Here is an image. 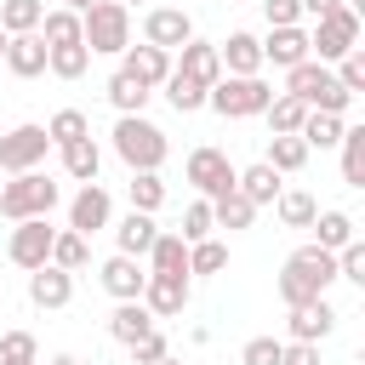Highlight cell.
I'll return each instance as SVG.
<instances>
[{
	"mask_svg": "<svg viewBox=\"0 0 365 365\" xmlns=\"http://www.w3.org/2000/svg\"><path fill=\"white\" fill-rule=\"evenodd\" d=\"M114 222V200H108V188L103 182H80V194L68 200V228L74 234H97V228H108Z\"/></svg>",
	"mask_w": 365,
	"mask_h": 365,
	"instance_id": "4fadbf2b",
	"label": "cell"
},
{
	"mask_svg": "<svg viewBox=\"0 0 365 365\" xmlns=\"http://www.w3.org/2000/svg\"><path fill=\"white\" fill-rule=\"evenodd\" d=\"M348 240H359V228H354V217H348V211H336V205H331V211H319V217H314V245H319V251H342Z\"/></svg>",
	"mask_w": 365,
	"mask_h": 365,
	"instance_id": "4316f807",
	"label": "cell"
},
{
	"mask_svg": "<svg viewBox=\"0 0 365 365\" xmlns=\"http://www.w3.org/2000/svg\"><path fill=\"white\" fill-rule=\"evenodd\" d=\"M217 63L222 74H262V40L251 29H234L228 40H217Z\"/></svg>",
	"mask_w": 365,
	"mask_h": 365,
	"instance_id": "2e32d148",
	"label": "cell"
},
{
	"mask_svg": "<svg viewBox=\"0 0 365 365\" xmlns=\"http://www.w3.org/2000/svg\"><path fill=\"white\" fill-rule=\"evenodd\" d=\"M97 285L114 297V302H137L143 297V285H148V268L137 262V257H103V268H97Z\"/></svg>",
	"mask_w": 365,
	"mask_h": 365,
	"instance_id": "5bb4252c",
	"label": "cell"
},
{
	"mask_svg": "<svg viewBox=\"0 0 365 365\" xmlns=\"http://www.w3.org/2000/svg\"><path fill=\"white\" fill-rule=\"evenodd\" d=\"M91 6H97V0H63V11H74V17H86Z\"/></svg>",
	"mask_w": 365,
	"mask_h": 365,
	"instance_id": "816d5d0a",
	"label": "cell"
},
{
	"mask_svg": "<svg viewBox=\"0 0 365 365\" xmlns=\"http://www.w3.org/2000/svg\"><path fill=\"white\" fill-rule=\"evenodd\" d=\"M262 165H274L279 177H285V171H302V165H308V143H302V137H268Z\"/></svg>",
	"mask_w": 365,
	"mask_h": 365,
	"instance_id": "f35d334b",
	"label": "cell"
},
{
	"mask_svg": "<svg viewBox=\"0 0 365 365\" xmlns=\"http://www.w3.org/2000/svg\"><path fill=\"white\" fill-rule=\"evenodd\" d=\"M160 91H165V103H171L177 114H194V108H205V86H194V80H188V74H177V68L165 74V86H160Z\"/></svg>",
	"mask_w": 365,
	"mask_h": 365,
	"instance_id": "ab89813d",
	"label": "cell"
},
{
	"mask_svg": "<svg viewBox=\"0 0 365 365\" xmlns=\"http://www.w3.org/2000/svg\"><path fill=\"white\" fill-rule=\"evenodd\" d=\"M17 80H40L46 74V40L40 34H6V57H0Z\"/></svg>",
	"mask_w": 365,
	"mask_h": 365,
	"instance_id": "d6986e66",
	"label": "cell"
},
{
	"mask_svg": "<svg viewBox=\"0 0 365 365\" xmlns=\"http://www.w3.org/2000/svg\"><path fill=\"white\" fill-rule=\"evenodd\" d=\"M274 103V86L262 74H222L211 91H205V108H217L222 120H251Z\"/></svg>",
	"mask_w": 365,
	"mask_h": 365,
	"instance_id": "277c9868",
	"label": "cell"
},
{
	"mask_svg": "<svg viewBox=\"0 0 365 365\" xmlns=\"http://www.w3.org/2000/svg\"><path fill=\"white\" fill-rule=\"evenodd\" d=\"M148 274H188V245L171 234V228H160V240L148 245ZM194 279V274H188Z\"/></svg>",
	"mask_w": 365,
	"mask_h": 365,
	"instance_id": "f1b7e54d",
	"label": "cell"
},
{
	"mask_svg": "<svg viewBox=\"0 0 365 365\" xmlns=\"http://www.w3.org/2000/svg\"><path fill=\"white\" fill-rule=\"evenodd\" d=\"M154 365H182V359H177V354H165V359H154Z\"/></svg>",
	"mask_w": 365,
	"mask_h": 365,
	"instance_id": "db71d44e",
	"label": "cell"
},
{
	"mask_svg": "<svg viewBox=\"0 0 365 365\" xmlns=\"http://www.w3.org/2000/svg\"><path fill=\"white\" fill-rule=\"evenodd\" d=\"M228 268V245L211 234V240H200V245H188V274H200V279H211V274H222Z\"/></svg>",
	"mask_w": 365,
	"mask_h": 365,
	"instance_id": "b9f144b4",
	"label": "cell"
},
{
	"mask_svg": "<svg viewBox=\"0 0 365 365\" xmlns=\"http://www.w3.org/2000/svg\"><path fill=\"white\" fill-rule=\"evenodd\" d=\"M103 91H108V103H114V114H143V108H148V97H154V91H148V86H143L137 74H125V68H114Z\"/></svg>",
	"mask_w": 365,
	"mask_h": 365,
	"instance_id": "603a6c76",
	"label": "cell"
},
{
	"mask_svg": "<svg viewBox=\"0 0 365 365\" xmlns=\"http://www.w3.org/2000/svg\"><path fill=\"white\" fill-rule=\"evenodd\" d=\"M274 217H279L285 228H314V217H319V200H314L308 188H279V200H274Z\"/></svg>",
	"mask_w": 365,
	"mask_h": 365,
	"instance_id": "484cf974",
	"label": "cell"
},
{
	"mask_svg": "<svg viewBox=\"0 0 365 365\" xmlns=\"http://www.w3.org/2000/svg\"><path fill=\"white\" fill-rule=\"evenodd\" d=\"M51 365H91V359H80V354H51Z\"/></svg>",
	"mask_w": 365,
	"mask_h": 365,
	"instance_id": "f5cc1de1",
	"label": "cell"
},
{
	"mask_svg": "<svg viewBox=\"0 0 365 365\" xmlns=\"http://www.w3.org/2000/svg\"><path fill=\"white\" fill-rule=\"evenodd\" d=\"M331 285H336V251H319L314 240L297 245V251L285 257V268H279V302H285V308L314 302V297H325Z\"/></svg>",
	"mask_w": 365,
	"mask_h": 365,
	"instance_id": "6da1fadb",
	"label": "cell"
},
{
	"mask_svg": "<svg viewBox=\"0 0 365 365\" xmlns=\"http://www.w3.org/2000/svg\"><path fill=\"white\" fill-rule=\"evenodd\" d=\"M108 143H114V154L125 160V171H160V165H165V154H171L165 131H160L148 114H120Z\"/></svg>",
	"mask_w": 365,
	"mask_h": 365,
	"instance_id": "7a4b0ae2",
	"label": "cell"
},
{
	"mask_svg": "<svg viewBox=\"0 0 365 365\" xmlns=\"http://www.w3.org/2000/svg\"><path fill=\"white\" fill-rule=\"evenodd\" d=\"M40 40H46V51L51 46H80V17L74 11H63V6H51L46 17H40V29H34Z\"/></svg>",
	"mask_w": 365,
	"mask_h": 365,
	"instance_id": "836d02e7",
	"label": "cell"
},
{
	"mask_svg": "<svg viewBox=\"0 0 365 365\" xmlns=\"http://www.w3.org/2000/svg\"><path fill=\"white\" fill-rule=\"evenodd\" d=\"M46 148H51V137H46V125H40V120H23V125H11V131L0 137V171H6V177H23V171H40V160H46Z\"/></svg>",
	"mask_w": 365,
	"mask_h": 365,
	"instance_id": "9c48e42d",
	"label": "cell"
},
{
	"mask_svg": "<svg viewBox=\"0 0 365 365\" xmlns=\"http://www.w3.org/2000/svg\"><path fill=\"white\" fill-rule=\"evenodd\" d=\"M51 217H29V222H11V234H6V262L11 268H23V274H34V268H46L51 262Z\"/></svg>",
	"mask_w": 365,
	"mask_h": 365,
	"instance_id": "ba28073f",
	"label": "cell"
},
{
	"mask_svg": "<svg viewBox=\"0 0 365 365\" xmlns=\"http://www.w3.org/2000/svg\"><path fill=\"white\" fill-rule=\"evenodd\" d=\"M0 365H34V359H0Z\"/></svg>",
	"mask_w": 365,
	"mask_h": 365,
	"instance_id": "11a10c76",
	"label": "cell"
},
{
	"mask_svg": "<svg viewBox=\"0 0 365 365\" xmlns=\"http://www.w3.org/2000/svg\"><path fill=\"white\" fill-rule=\"evenodd\" d=\"M120 6H125V11H131V6H137V0H120Z\"/></svg>",
	"mask_w": 365,
	"mask_h": 365,
	"instance_id": "9f6ffc18",
	"label": "cell"
},
{
	"mask_svg": "<svg viewBox=\"0 0 365 365\" xmlns=\"http://www.w3.org/2000/svg\"><path fill=\"white\" fill-rule=\"evenodd\" d=\"M348 51H359V11L336 6V11L314 17V29H308V57L331 68V63H336V57H348Z\"/></svg>",
	"mask_w": 365,
	"mask_h": 365,
	"instance_id": "8992f818",
	"label": "cell"
},
{
	"mask_svg": "<svg viewBox=\"0 0 365 365\" xmlns=\"http://www.w3.org/2000/svg\"><path fill=\"white\" fill-rule=\"evenodd\" d=\"M46 137H51V148H68V143L91 137V120H86L80 108H57V114L46 120Z\"/></svg>",
	"mask_w": 365,
	"mask_h": 365,
	"instance_id": "74e56055",
	"label": "cell"
},
{
	"mask_svg": "<svg viewBox=\"0 0 365 365\" xmlns=\"http://www.w3.org/2000/svg\"><path fill=\"white\" fill-rule=\"evenodd\" d=\"M297 68V63H308V29L297 23V29H268V40H262V68Z\"/></svg>",
	"mask_w": 365,
	"mask_h": 365,
	"instance_id": "ac0fdd59",
	"label": "cell"
},
{
	"mask_svg": "<svg viewBox=\"0 0 365 365\" xmlns=\"http://www.w3.org/2000/svg\"><path fill=\"white\" fill-rule=\"evenodd\" d=\"M262 120H268V137H297V131H302V120H308V103H297V97L274 91V103L262 108Z\"/></svg>",
	"mask_w": 365,
	"mask_h": 365,
	"instance_id": "d4e9b609",
	"label": "cell"
},
{
	"mask_svg": "<svg viewBox=\"0 0 365 365\" xmlns=\"http://www.w3.org/2000/svg\"><path fill=\"white\" fill-rule=\"evenodd\" d=\"M46 17V0H6L0 6V34H34Z\"/></svg>",
	"mask_w": 365,
	"mask_h": 365,
	"instance_id": "d590c367",
	"label": "cell"
},
{
	"mask_svg": "<svg viewBox=\"0 0 365 365\" xmlns=\"http://www.w3.org/2000/svg\"><path fill=\"white\" fill-rule=\"evenodd\" d=\"M182 177L194 182V194H200V200H222V194H234V177H240V165H234L222 148L200 143V148H188V165H182Z\"/></svg>",
	"mask_w": 365,
	"mask_h": 365,
	"instance_id": "52a82bcc",
	"label": "cell"
},
{
	"mask_svg": "<svg viewBox=\"0 0 365 365\" xmlns=\"http://www.w3.org/2000/svg\"><path fill=\"white\" fill-rule=\"evenodd\" d=\"M188 297H194V279L188 274H148V285H143V308L154 314V319H177L182 308H188Z\"/></svg>",
	"mask_w": 365,
	"mask_h": 365,
	"instance_id": "8fae6325",
	"label": "cell"
},
{
	"mask_svg": "<svg viewBox=\"0 0 365 365\" xmlns=\"http://www.w3.org/2000/svg\"><path fill=\"white\" fill-rule=\"evenodd\" d=\"M262 17H268V29H297L302 23V6L297 0H262Z\"/></svg>",
	"mask_w": 365,
	"mask_h": 365,
	"instance_id": "c3c4849f",
	"label": "cell"
},
{
	"mask_svg": "<svg viewBox=\"0 0 365 365\" xmlns=\"http://www.w3.org/2000/svg\"><path fill=\"white\" fill-rule=\"evenodd\" d=\"M336 148H342V182L348 188H365V125H348Z\"/></svg>",
	"mask_w": 365,
	"mask_h": 365,
	"instance_id": "e575fe53",
	"label": "cell"
},
{
	"mask_svg": "<svg viewBox=\"0 0 365 365\" xmlns=\"http://www.w3.org/2000/svg\"><path fill=\"white\" fill-rule=\"evenodd\" d=\"M80 40L91 57H120L131 46V11L120 0H97L86 17H80Z\"/></svg>",
	"mask_w": 365,
	"mask_h": 365,
	"instance_id": "5b68a950",
	"label": "cell"
},
{
	"mask_svg": "<svg viewBox=\"0 0 365 365\" xmlns=\"http://www.w3.org/2000/svg\"><path fill=\"white\" fill-rule=\"evenodd\" d=\"M194 40V17L182 6H148L143 17V46H160V51H182Z\"/></svg>",
	"mask_w": 365,
	"mask_h": 365,
	"instance_id": "30bf717a",
	"label": "cell"
},
{
	"mask_svg": "<svg viewBox=\"0 0 365 365\" xmlns=\"http://www.w3.org/2000/svg\"><path fill=\"white\" fill-rule=\"evenodd\" d=\"M29 302L34 308H68L74 302V274H63V268H34L29 274Z\"/></svg>",
	"mask_w": 365,
	"mask_h": 365,
	"instance_id": "44dd1931",
	"label": "cell"
},
{
	"mask_svg": "<svg viewBox=\"0 0 365 365\" xmlns=\"http://www.w3.org/2000/svg\"><path fill=\"white\" fill-rule=\"evenodd\" d=\"M182 245H200V240H211L217 228H211V200H188L182 205V228H171Z\"/></svg>",
	"mask_w": 365,
	"mask_h": 365,
	"instance_id": "60d3db41",
	"label": "cell"
},
{
	"mask_svg": "<svg viewBox=\"0 0 365 365\" xmlns=\"http://www.w3.org/2000/svg\"><path fill=\"white\" fill-rule=\"evenodd\" d=\"M165 354H171V342H165V331H160V325H154L143 342H131V365H154V359H165Z\"/></svg>",
	"mask_w": 365,
	"mask_h": 365,
	"instance_id": "7dc6e473",
	"label": "cell"
},
{
	"mask_svg": "<svg viewBox=\"0 0 365 365\" xmlns=\"http://www.w3.org/2000/svg\"><path fill=\"white\" fill-rule=\"evenodd\" d=\"M120 68L137 74L148 91H160L165 74H171V51H160V46H125V51H120Z\"/></svg>",
	"mask_w": 365,
	"mask_h": 365,
	"instance_id": "ffe728a7",
	"label": "cell"
},
{
	"mask_svg": "<svg viewBox=\"0 0 365 365\" xmlns=\"http://www.w3.org/2000/svg\"><path fill=\"white\" fill-rule=\"evenodd\" d=\"M108 228H114V251H120V257H137V262H143L148 245L160 240V222H154L148 211H125V217L108 222Z\"/></svg>",
	"mask_w": 365,
	"mask_h": 365,
	"instance_id": "e0dca14e",
	"label": "cell"
},
{
	"mask_svg": "<svg viewBox=\"0 0 365 365\" xmlns=\"http://www.w3.org/2000/svg\"><path fill=\"white\" fill-rule=\"evenodd\" d=\"M63 200V188L46 177V171H23L11 182H0V217L6 222H29V217H51Z\"/></svg>",
	"mask_w": 365,
	"mask_h": 365,
	"instance_id": "3957f363",
	"label": "cell"
},
{
	"mask_svg": "<svg viewBox=\"0 0 365 365\" xmlns=\"http://www.w3.org/2000/svg\"><path fill=\"white\" fill-rule=\"evenodd\" d=\"M336 308H331V297H314V302H297L291 314H285V342H325L331 331H336Z\"/></svg>",
	"mask_w": 365,
	"mask_h": 365,
	"instance_id": "7c38bea8",
	"label": "cell"
},
{
	"mask_svg": "<svg viewBox=\"0 0 365 365\" xmlns=\"http://www.w3.org/2000/svg\"><path fill=\"white\" fill-rule=\"evenodd\" d=\"M342 131H348V120H342V114H314V108H308V120H302V131H297V137H302V143H308V154H314V148H336V143H342Z\"/></svg>",
	"mask_w": 365,
	"mask_h": 365,
	"instance_id": "1f68e13d",
	"label": "cell"
},
{
	"mask_svg": "<svg viewBox=\"0 0 365 365\" xmlns=\"http://www.w3.org/2000/svg\"><path fill=\"white\" fill-rule=\"evenodd\" d=\"M234 188H240L251 205H274L285 182H279V171H274V165H262V160H257V165H245V171L234 177Z\"/></svg>",
	"mask_w": 365,
	"mask_h": 365,
	"instance_id": "cb8c5ba5",
	"label": "cell"
},
{
	"mask_svg": "<svg viewBox=\"0 0 365 365\" xmlns=\"http://www.w3.org/2000/svg\"><path fill=\"white\" fill-rule=\"evenodd\" d=\"M297 6H302V17H325V11H336L342 0H297Z\"/></svg>",
	"mask_w": 365,
	"mask_h": 365,
	"instance_id": "f907efd6",
	"label": "cell"
},
{
	"mask_svg": "<svg viewBox=\"0 0 365 365\" xmlns=\"http://www.w3.org/2000/svg\"><path fill=\"white\" fill-rule=\"evenodd\" d=\"M63 154V171L74 177V182H97V171H103V148L91 143V137H80V143H68V148H57Z\"/></svg>",
	"mask_w": 365,
	"mask_h": 365,
	"instance_id": "f546056e",
	"label": "cell"
},
{
	"mask_svg": "<svg viewBox=\"0 0 365 365\" xmlns=\"http://www.w3.org/2000/svg\"><path fill=\"white\" fill-rule=\"evenodd\" d=\"M125 200H131V211H160L165 205V177L160 171H131V182H125Z\"/></svg>",
	"mask_w": 365,
	"mask_h": 365,
	"instance_id": "d6a6232c",
	"label": "cell"
},
{
	"mask_svg": "<svg viewBox=\"0 0 365 365\" xmlns=\"http://www.w3.org/2000/svg\"><path fill=\"white\" fill-rule=\"evenodd\" d=\"M154 325H160V319H154L143 302H114V314H108V336H114V342H125V348H131V342H143Z\"/></svg>",
	"mask_w": 365,
	"mask_h": 365,
	"instance_id": "7402d4cb",
	"label": "cell"
},
{
	"mask_svg": "<svg viewBox=\"0 0 365 365\" xmlns=\"http://www.w3.org/2000/svg\"><path fill=\"white\" fill-rule=\"evenodd\" d=\"M279 365H319V342H285Z\"/></svg>",
	"mask_w": 365,
	"mask_h": 365,
	"instance_id": "681fc988",
	"label": "cell"
},
{
	"mask_svg": "<svg viewBox=\"0 0 365 365\" xmlns=\"http://www.w3.org/2000/svg\"><path fill=\"white\" fill-rule=\"evenodd\" d=\"M331 74H336V86H342L348 97H359V91H365V51L336 57V68H331Z\"/></svg>",
	"mask_w": 365,
	"mask_h": 365,
	"instance_id": "7bdbcfd3",
	"label": "cell"
},
{
	"mask_svg": "<svg viewBox=\"0 0 365 365\" xmlns=\"http://www.w3.org/2000/svg\"><path fill=\"white\" fill-rule=\"evenodd\" d=\"M0 359H34V365H40L34 331H6V336H0Z\"/></svg>",
	"mask_w": 365,
	"mask_h": 365,
	"instance_id": "bcb514c9",
	"label": "cell"
},
{
	"mask_svg": "<svg viewBox=\"0 0 365 365\" xmlns=\"http://www.w3.org/2000/svg\"><path fill=\"white\" fill-rule=\"evenodd\" d=\"M0 57H6V34H0Z\"/></svg>",
	"mask_w": 365,
	"mask_h": 365,
	"instance_id": "6f0895ef",
	"label": "cell"
},
{
	"mask_svg": "<svg viewBox=\"0 0 365 365\" xmlns=\"http://www.w3.org/2000/svg\"><path fill=\"white\" fill-rule=\"evenodd\" d=\"M171 68H177V74H188L194 86H205V91H211V86L222 80V63H217V40H200V34H194L182 51H171Z\"/></svg>",
	"mask_w": 365,
	"mask_h": 365,
	"instance_id": "9a60e30c",
	"label": "cell"
},
{
	"mask_svg": "<svg viewBox=\"0 0 365 365\" xmlns=\"http://www.w3.org/2000/svg\"><path fill=\"white\" fill-rule=\"evenodd\" d=\"M336 279L365 285V240H348V245L336 251Z\"/></svg>",
	"mask_w": 365,
	"mask_h": 365,
	"instance_id": "ee69618b",
	"label": "cell"
},
{
	"mask_svg": "<svg viewBox=\"0 0 365 365\" xmlns=\"http://www.w3.org/2000/svg\"><path fill=\"white\" fill-rule=\"evenodd\" d=\"M86 68H91L86 40H80V46H51V51H46V74H57V80H80Z\"/></svg>",
	"mask_w": 365,
	"mask_h": 365,
	"instance_id": "8d00e7d4",
	"label": "cell"
},
{
	"mask_svg": "<svg viewBox=\"0 0 365 365\" xmlns=\"http://www.w3.org/2000/svg\"><path fill=\"white\" fill-rule=\"evenodd\" d=\"M86 262H91V240H86V234H74V228H57V234H51V268L80 274Z\"/></svg>",
	"mask_w": 365,
	"mask_h": 365,
	"instance_id": "83f0119b",
	"label": "cell"
},
{
	"mask_svg": "<svg viewBox=\"0 0 365 365\" xmlns=\"http://www.w3.org/2000/svg\"><path fill=\"white\" fill-rule=\"evenodd\" d=\"M257 222V205L234 188V194H222V200H211V228H228V234H240V228H251Z\"/></svg>",
	"mask_w": 365,
	"mask_h": 365,
	"instance_id": "4dcf8cb0",
	"label": "cell"
},
{
	"mask_svg": "<svg viewBox=\"0 0 365 365\" xmlns=\"http://www.w3.org/2000/svg\"><path fill=\"white\" fill-rule=\"evenodd\" d=\"M279 348H285V336H251L240 348V365H279Z\"/></svg>",
	"mask_w": 365,
	"mask_h": 365,
	"instance_id": "f6af8a7d",
	"label": "cell"
}]
</instances>
